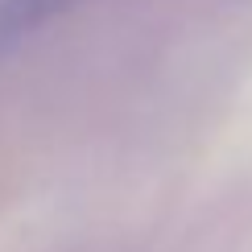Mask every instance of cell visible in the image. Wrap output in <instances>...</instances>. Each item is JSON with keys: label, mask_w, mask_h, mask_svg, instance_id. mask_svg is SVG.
<instances>
[{"label": "cell", "mask_w": 252, "mask_h": 252, "mask_svg": "<svg viewBox=\"0 0 252 252\" xmlns=\"http://www.w3.org/2000/svg\"><path fill=\"white\" fill-rule=\"evenodd\" d=\"M83 0H0V58Z\"/></svg>", "instance_id": "6da1fadb"}]
</instances>
